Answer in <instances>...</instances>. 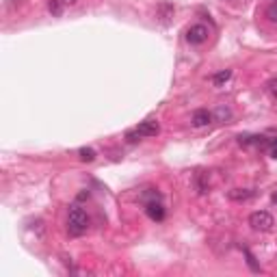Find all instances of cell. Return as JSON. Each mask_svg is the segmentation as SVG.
<instances>
[{"label":"cell","instance_id":"cell-14","mask_svg":"<svg viewBox=\"0 0 277 277\" xmlns=\"http://www.w3.org/2000/svg\"><path fill=\"white\" fill-rule=\"evenodd\" d=\"M245 256H247V262H249L251 271H260V267H258V264H256V258L251 256V251H249V249H245Z\"/></svg>","mask_w":277,"mask_h":277},{"label":"cell","instance_id":"cell-10","mask_svg":"<svg viewBox=\"0 0 277 277\" xmlns=\"http://www.w3.org/2000/svg\"><path fill=\"white\" fill-rule=\"evenodd\" d=\"M78 156H80V161L91 163V161H96V150H91V147H80Z\"/></svg>","mask_w":277,"mask_h":277},{"label":"cell","instance_id":"cell-1","mask_svg":"<svg viewBox=\"0 0 277 277\" xmlns=\"http://www.w3.org/2000/svg\"><path fill=\"white\" fill-rule=\"evenodd\" d=\"M89 227V217L87 212L80 208V206H72L69 208V215H67V229L72 236H82Z\"/></svg>","mask_w":277,"mask_h":277},{"label":"cell","instance_id":"cell-12","mask_svg":"<svg viewBox=\"0 0 277 277\" xmlns=\"http://www.w3.org/2000/svg\"><path fill=\"white\" fill-rule=\"evenodd\" d=\"M267 17H269L271 22H277V0H275V2L267 9Z\"/></svg>","mask_w":277,"mask_h":277},{"label":"cell","instance_id":"cell-2","mask_svg":"<svg viewBox=\"0 0 277 277\" xmlns=\"http://www.w3.org/2000/svg\"><path fill=\"white\" fill-rule=\"evenodd\" d=\"M249 225H251V229H256V232H269V229L275 225V221L269 212L258 210V212H251L249 215Z\"/></svg>","mask_w":277,"mask_h":277},{"label":"cell","instance_id":"cell-6","mask_svg":"<svg viewBox=\"0 0 277 277\" xmlns=\"http://www.w3.org/2000/svg\"><path fill=\"white\" fill-rule=\"evenodd\" d=\"M212 119H215V117H212V113H210L208 109H197L195 113H193V126H195V128L208 126Z\"/></svg>","mask_w":277,"mask_h":277},{"label":"cell","instance_id":"cell-3","mask_svg":"<svg viewBox=\"0 0 277 277\" xmlns=\"http://www.w3.org/2000/svg\"><path fill=\"white\" fill-rule=\"evenodd\" d=\"M208 35H210L208 26H204V24H193V26L186 31V41H188L191 46H202V44H206V41H208Z\"/></svg>","mask_w":277,"mask_h":277},{"label":"cell","instance_id":"cell-16","mask_svg":"<svg viewBox=\"0 0 277 277\" xmlns=\"http://www.w3.org/2000/svg\"><path fill=\"white\" fill-rule=\"evenodd\" d=\"M269 150H271V156L277 158V139H269Z\"/></svg>","mask_w":277,"mask_h":277},{"label":"cell","instance_id":"cell-15","mask_svg":"<svg viewBox=\"0 0 277 277\" xmlns=\"http://www.w3.org/2000/svg\"><path fill=\"white\" fill-rule=\"evenodd\" d=\"M126 139L130 141V143H137V141H141L143 137H141V134H139L137 130H128V132H126Z\"/></svg>","mask_w":277,"mask_h":277},{"label":"cell","instance_id":"cell-11","mask_svg":"<svg viewBox=\"0 0 277 277\" xmlns=\"http://www.w3.org/2000/svg\"><path fill=\"white\" fill-rule=\"evenodd\" d=\"M61 2H63V0H50V2H48V9H50L52 15H61V13H63Z\"/></svg>","mask_w":277,"mask_h":277},{"label":"cell","instance_id":"cell-13","mask_svg":"<svg viewBox=\"0 0 277 277\" xmlns=\"http://www.w3.org/2000/svg\"><path fill=\"white\" fill-rule=\"evenodd\" d=\"M267 89H269V93H271V98H273L275 102H277V78H273V80H269Z\"/></svg>","mask_w":277,"mask_h":277},{"label":"cell","instance_id":"cell-9","mask_svg":"<svg viewBox=\"0 0 277 277\" xmlns=\"http://www.w3.org/2000/svg\"><path fill=\"white\" fill-rule=\"evenodd\" d=\"M229 78H232V69H223V72L212 76V82H215V87H221V85H225Z\"/></svg>","mask_w":277,"mask_h":277},{"label":"cell","instance_id":"cell-4","mask_svg":"<svg viewBox=\"0 0 277 277\" xmlns=\"http://www.w3.org/2000/svg\"><path fill=\"white\" fill-rule=\"evenodd\" d=\"M137 132L141 137H156V134L161 132V126H158L156 119H145L137 126Z\"/></svg>","mask_w":277,"mask_h":277},{"label":"cell","instance_id":"cell-8","mask_svg":"<svg viewBox=\"0 0 277 277\" xmlns=\"http://www.w3.org/2000/svg\"><path fill=\"white\" fill-rule=\"evenodd\" d=\"M212 117H215L217 121H229L232 119V109L225 104H219L215 111H212Z\"/></svg>","mask_w":277,"mask_h":277},{"label":"cell","instance_id":"cell-5","mask_svg":"<svg viewBox=\"0 0 277 277\" xmlns=\"http://www.w3.org/2000/svg\"><path fill=\"white\" fill-rule=\"evenodd\" d=\"M145 212H147V217L154 219V221H163L165 219V208H163L161 199H152V202H147Z\"/></svg>","mask_w":277,"mask_h":277},{"label":"cell","instance_id":"cell-17","mask_svg":"<svg viewBox=\"0 0 277 277\" xmlns=\"http://www.w3.org/2000/svg\"><path fill=\"white\" fill-rule=\"evenodd\" d=\"M63 2H65V4H74L76 0H63Z\"/></svg>","mask_w":277,"mask_h":277},{"label":"cell","instance_id":"cell-7","mask_svg":"<svg viewBox=\"0 0 277 277\" xmlns=\"http://www.w3.org/2000/svg\"><path fill=\"white\" fill-rule=\"evenodd\" d=\"M256 193L251 191V188H232V191L227 193V197L232 199V202H247V199H251Z\"/></svg>","mask_w":277,"mask_h":277}]
</instances>
